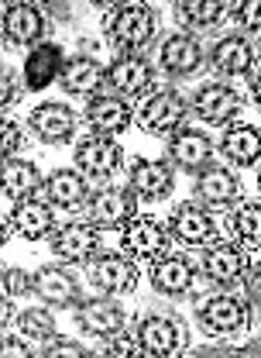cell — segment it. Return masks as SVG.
<instances>
[{
	"label": "cell",
	"mask_w": 261,
	"mask_h": 358,
	"mask_svg": "<svg viewBox=\"0 0 261 358\" xmlns=\"http://www.w3.org/2000/svg\"><path fill=\"white\" fill-rule=\"evenodd\" d=\"M103 35L117 52L141 55L158 35V14L148 3H114L107 14Z\"/></svg>",
	"instance_id": "obj_1"
},
{
	"label": "cell",
	"mask_w": 261,
	"mask_h": 358,
	"mask_svg": "<svg viewBox=\"0 0 261 358\" xmlns=\"http://www.w3.org/2000/svg\"><path fill=\"white\" fill-rule=\"evenodd\" d=\"M189 100L172 87L151 90L137 110V124L141 131L151 134V138H172L179 128H186V117H189Z\"/></svg>",
	"instance_id": "obj_2"
},
{
	"label": "cell",
	"mask_w": 261,
	"mask_h": 358,
	"mask_svg": "<svg viewBox=\"0 0 261 358\" xmlns=\"http://www.w3.org/2000/svg\"><path fill=\"white\" fill-rule=\"evenodd\" d=\"M0 31H3V42L14 45V48H38L42 42H48V14L38 3H7L3 7V17H0Z\"/></svg>",
	"instance_id": "obj_3"
},
{
	"label": "cell",
	"mask_w": 261,
	"mask_h": 358,
	"mask_svg": "<svg viewBox=\"0 0 261 358\" xmlns=\"http://www.w3.org/2000/svg\"><path fill=\"white\" fill-rule=\"evenodd\" d=\"M103 227H96L93 221H73L62 224L48 234V245L52 252L62 259V262H80V266H89L100 252H103Z\"/></svg>",
	"instance_id": "obj_4"
},
{
	"label": "cell",
	"mask_w": 261,
	"mask_h": 358,
	"mask_svg": "<svg viewBox=\"0 0 261 358\" xmlns=\"http://www.w3.org/2000/svg\"><path fill=\"white\" fill-rule=\"evenodd\" d=\"M210 66L223 80H251L255 66H258V48L244 31L220 35L214 48H210Z\"/></svg>",
	"instance_id": "obj_5"
},
{
	"label": "cell",
	"mask_w": 261,
	"mask_h": 358,
	"mask_svg": "<svg viewBox=\"0 0 261 358\" xmlns=\"http://www.w3.org/2000/svg\"><path fill=\"white\" fill-rule=\"evenodd\" d=\"M196 317H200L207 334H237V331L248 327L251 307H248L244 296L217 293V296H207V300L196 303Z\"/></svg>",
	"instance_id": "obj_6"
},
{
	"label": "cell",
	"mask_w": 261,
	"mask_h": 358,
	"mask_svg": "<svg viewBox=\"0 0 261 358\" xmlns=\"http://www.w3.org/2000/svg\"><path fill=\"white\" fill-rule=\"evenodd\" d=\"M155 83V69L144 55H134V52H117L110 62H107V90L117 93V96H148Z\"/></svg>",
	"instance_id": "obj_7"
},
{
	"label": "cell",
	"mask_w": 261,
	"mask_h": 358,
	"mask_svg": "<svg viewBox=\"0 0 261 358\" xmlns=\"http://www.w3.org/2000/svg\"><path fill=\"white\" fill-rule=\"evenodd\" d=\"M73 166L89 179H110L121 166H124V148L114 138L103 134H89L80 138L73 148Z\"/></svg>",
	"instance_id": "obj_8"
},
{
	"label": "cell",
	"mask_w": 261,
	"mask_h": 358,
	"mask_svg": "<svg viewBox=\"0 0 261 358\" xmlns=\"http://www.w3.org/2000/svg\"><path fill=\"white\" fill-rule=\"evenodd\" d=\"M137 345L144 348V355H175L186 348L189 341V331L182 320H175L169 313H148L137 320Z\"/></svg>",
	"instance_id": "obj_9"
},
{
	"label": "cell",
	"mask_w": 261,
	"mask_h": 358,
	"mask_svg": "<svg viewBox=\"0 0 261 358\" xmlns=\"http://www.w3.org/2000/svg\"><path fill=\"white\" fill-rule=\"evenodd\" d=\"M89 282L107 296H128L137 286V266L128 252H100L89 262Z\"/></svg>",
	"instance_id": "obj_10"
},
{
	"label": "cell",
	"mask_w": 261,
	"mask_h": 358,
	"mask_svg": "<svg viewBox=\"0 0 261 358\" xmlns=\"http://www.w3.org/2000/svg\"><path fill=\"white\" fill-rule=\"evenodd\" d=\"M87 210L96 227H124L137 217V193L130 186H114V182L100 186V189H93Z\"/></svg>",
	"instance_id": "obj_11"
},
{
	"label": "cell",
	"mask_w": 261,
	"mask_h": 358,
	"mask_svg": "<svg viewBox=\"0 0 261 358\" xmlns=\"http://www.w3.org/2000/svg\"><path fill=\"white\" fill-rule=\"evenodd\" d=\"M165 227H169L172 241H179L182 248H207L220 238L214 214L200 203H179Z\"/></svg>",
	"instance_id": "obj_12"
},
{
	"label": "cell",
	"mask_w": 261,
	"mask_h": 358,
	"mask_svg": "<svg viewBox=\"0 0 261 358\" xmlns=\"http://www.w3.org/2000/svg\"><path fill=\"white\" fill-rule=\"evenodd\" d=\"M203 62H207V52H203L200 38L189 35V31H172V35H165L162 45H158V66H162L172 80L196 76V73L203 69Z\"/></svg>",
	"instance_id": "obj_13"
},
{
	"label": "cell",
	"mask_w": 261,
	"mask_h": 358,
	"mask_svg": "<svg viewBox=\"0 0 261 358\" xmlns=\"http://www.w3.org/2000/svg\"><path fill=\"white\" fill-rule=\"evenodd\" d=\"M189 110L200 121H207V124H230V121L241 117L244 100H241L237 90L227 87V83H203L189 96Z\"/></svg>",
	"instance_id": "obj_14"
},
{
	"label": "cell",
	"mask_w": 261,
	"mask_h": 358,
	"mask_svg": "<svg viewBox=\"0 0 261 358\" xmlns=\"http://www.w3.org/2000/svg\"><path fill=\"white\" fill-rule=\"evenodd\" d=\"M214 152H217V145L210 141V134L200 131V128H189V124L179 128V131L165 141V155H169L172 169L193 173V176L214 162Z\"/></svg>",
	"instance_id": "obj_15"
},
{
	"label": "cell",
	"mask_w": 261,
	"mask_h": 358,
	"mask_svg": "<svg viewBox=\"0 0 261 358\" xmlns=\"http://www.w3.org/2000/svg\"><path fill=\"white\" fill-rule=\"evenodd\" d=\"M248 266H251V259H248L244 245H237V241H214V245H207V252L200 259L203 279L214 286H237V279L244 275Z\"/></svg>",
	"instance_id": "obj_16"
},
{
	"label": "cell",
	"mask_w": 261,
	"mask_h": 358,
	"mask_svg": "<svg viewBox=\"0 0 261 358\" xmlns=\"http://www.w3.org/2000/svg\"><path fill=\"white\" fill-rule=\"evenodd\" d=\"M28 128L45 145H66V141H73V134L80 128V117H76V110L69 103L45 100L28 114Z\"/></svg>",
	"instance_id": "obj_17"
},
{
	"label": "cell",
	"mask_w": 261,
	"mask_h": 358,
	"mask_svg": "<svg viewBox=\"0 0 261 358\" xmlns=\"http://www.w3.org/2000/svg\"><path fill=\"white\" fill-rule=\"evenodd\" d=\"M169 241H172V234H169V227L165 224H158L155 217H134L121 227V245H124V252H128L130 259H162L165 252H169Z\"/></svg>",
	"instance_id": "obj_18"
},
{
	"label": "cell",
	"mask_w": 261,
	"mask_h": 358,
	"mask_svg": "<svg viewBox=\"0 0 261 358\" xmlns=\"http://www.w3.org/2000/svg\"><path fill=\"white\" fill-rule=\"evenodd\" d=\"M83 117H87L89 131L103 134V138H117V134H124L134 124L130 103L124 96H117V93H96V96H89Z\"/></svg>",
	"instance_id": "obj_19"
},
{
	"label": "cell",
	"mask_w": 261,
	"mask_h": 358,
	"mask_svg": "<svg viewBox=\"0 0 261 358\" xmlns=\"http://www.w3.org/2000/svg\"><path fill=\"white\" fill-rule=\"evenodd\" d=\"M196 272H200V268H196V262H193L189 255H182V252H165L162 259L151 262L148 279H151V289H155V293H162V296H182V293L193 289Z\"/></svg>",
	"instance_id": "obj_20"
},
{
	"label": "cell",
	"mask_w": 261,
	"mask_h": 358,
	"mask_svg": "<svg viewBox=\"0 0 261 358\" xmlns=\"http://www.w3.org/2000/svg\"><path fill=\"white\" fill-rule=\"evenodd\" d=\"M35 296L45 307H76L83 300V289L69 266H42L35 268Z\"/></svg>",
	"instance_id": "obj_21"
},
{
	"label": "cell",
	"mask_w": 261,
	"mask_h": 358,
	"mask_svg": "<svg viewBox=\"0 0 261 358\" xmlns=\"http://www.w3.org/2000/svg\"><path fill=\"white\" fill-rule=\"evenodd\" d=\"M193 193H196V200H200L203 207H230V203L241 200L244 186H241L237 173H230L227 166H214V162H210L207 169L196 173Z\"/></svg>",
	"instance_id": "obj_22"
},
{
	"label": "cell",
	"mask_w": 261,
	"mask_h": 358,
	"mask_svg": "<svg viewBox=\"0 0 261 358\" xmlns=\"http://www.w3.org/2000/svg\"><path fill=\"white\" fill-rule=\"evenodd\" d=\"M66 59L69 55L62 52V45H55V42H42L38 48H31L28 59H24V69H21L24 90L28 93H42L52 83H59V76L66 69Z\"/></svg>",
	"instance_id": "obj_23"
},
{
	"label": "cell",
	"mask_w": 261,
	"mask_h": 358,
	"mask_svg": "<svg viewBox=\"0 0 261 358\" xmlns=\"http://www.w3.org/2000/svg\"><path fill=\"white\" fill-rule=\"evenodd\" d=\"M93 196L89 176H83L76 166L73 169H52L45 176V200L59 210H83Z\"/></svg>",
	"instance_id": "obj_24"
},
{
	"label": "cell",
	"mask_w": 261,
	"mask_h": 358,
	"mask_svg": "<svg viewBox=\"0 0 261 358\" xmlns=\"http://www.w3.org/2000/svg\"><path fill=\"white\" fill-rule=\"evenodd\" d=\"M128 186L144 200H165L175 186L172 162L162 159H134L128 169Z\"/></svg>",
	"instance_id": "obj_25"
},
{
	"label": "cell",
	"mask_w": 261,
	"mask_h": 358,
	"mask_svg": "<svg viewBox=\"0 0 261 358\" xmlns=\"http://www.w3.org/2000/svg\"><path fill=\"white\" fill-rule=\"evenodd\" d=\"M76 320L87 334H96V338H114L128 327V313L121 310L114 300L107 296H89V300H80L76 303Z\"/></svg>",
	"instance_id": "obj_26"
},
{
	"label": "cell",
	"mask_w": 261,
	"mask_h": 358,
	"mask_svg": "<svg viewBox=\"0 0 261 358\" xmlns=\"http://www.w3.org/2000/svg\"><path fill=\"white\" fill-rule=\"evenodd\" d=\"M217 152L237 169H251L261 162V131L255 124H241V121H230L223 134H220Z\"/></svg>",
	"instance_id": "obj_27"
},
{
	"label": "cell",
	"mask_w": 261,
	"mask_h": 358,
	"mask_svg": "<svg viewBox=\"0 0 261 358\" xmlns=\"http://www.w3.org/2000/svg\"><path fill=\"white\" fill-rule=\"evenodd\" d=\"M59 87L66 96H96L100 87H107V66H100L89 55H69Z\"/></svg>",
	"instance_id": "obj_28"
},
{
	"label": "cell",
	"mask_w": 261,
	"mask_h": 358,
	"mask_svg": "<svg viewBox=\"0 0 261 358\" xmlns=\"http://www.w3.org/2000/svg\"><path fill=\"white\" fill-rule=\"evenodd\" d=\"M172 14L179 21V31L200 35V31H214V28L223 24L227 3H217V0H179V3H172Z\"/></svg>",
	"instance_id": "obj_29"
},
{
	"label": "cell",
	"mask_w": 261,
	"mask_h": 358,
	"mask_svg": "<svg viewBox=\"0 0 261 358\" xmlns=\"http://www.w3.org/2000/svg\"><path fill=\"white\" fill-rule=\"evenodd\" d=\"M55 231V207L45 200V196H28L17 203L14 210V234L28 238V241H38L45 234Z\"/></svg>",
	"instance_id": "obj_30"
},
{
	"label": "cell",
	"mask_w": 261,
	"mask_h": 358,
	"mask_svg": "<svg viewBox=\"0 0 261 358\" xmlns=\"http://www.w3.org/2000/svg\"><path fill=\"white\" fill-rule=\"evenodd\" d=\"M3 189H10L17 200H28V196H35L38 189H45V176L38 173V166L35 162H28V159H7L3 162Z\"/></svg>",
	"instance_id": "obj_31"
},
{
	"label": "cell",
	"mask_w": 261,
	"mask_h": 358,
	"mask_svg": "<svg viewBox=\"0 0 261 358\" xmlns=\"http://www.w3.org/2000/svg\"><path fill=\"white\" fill-rule=\"evenodd\" d=\"M230 227L237 234L241 245L248 248H261V200H244L234 207L230 214Z\"/></svg>",
	"instance_id": "obj_32"
},
{
	"label": "cell",
	"mask_w": 261,
	"mask_h": 358,
	"mask_svg": "<svg viewBox=\"0 0 261 358\" xmlns=\"http://www.w3.org/2000/svg\"><path fill=\"white\" fill-rule=\"evenodd\" d=\"M17 331L28 338V341H52L55 338V320H52V313L45 310V307H31V310H21L17 313Z\"/></svg>",
	"instance_id": "obj_33"
},
{
	"label": "cell",
	"mask_w": 261,
	"mask_h": 358,
	"mask_svg": "<svg viewBox=\"0 0 261 358\" xmlns=\"http://www.w3.org/2000/svg\"><path fill=\"white\" fill-rule=\"evenodd\" d=\"M0 289H3V296H10V300L35 293V272H24V268H17V266H7L3 268V275H0Z\"/></svg>",
	"instance_id": "obj_34"
},
{
	"label": "cell",
	"mask_w": 261,
	"mask_h": 358,
	"mask_svg": "<svg viewBox=\"0 0 261 358\" xmlns=\"http://www.w3.org/2000/svg\"><path fill=\"white\" fill-rule=\"evenodd\" d=\"M227 10L244 28V35H261V0H241V3H230Z\"/></svg>",
	"instance_id": "obj_35"
},
{
	"label": "cell",
	"mask_w": 261,
	"mask_h": 358,
	"mask_svg": "<svg viewBox=\"0 0 261 358\" xmlns=\"http://www.w3.org/2000/svg\"><path fill=\"white\" fill-rule=\"evenodd\" d=\"M21 148H24V131L17 128V121L3 117V121H0V159H3V162H7V159H17Z\"/></svg>",
	"instance_id": "obj_36"
},
{
	"label": "cell",
	"mask_w": 261,
	"mask_h": 358,
	"mask_svg": "<svg viewBox=\"0 0 261 358\" xmlns=\"http://www.w3.org/2000/svg\"><path fill=\"white\" fill-rule=\"evenodd\" d=\"M237 282L244 286V289H241V296L248 300V307L261 313V266H255V262H251V266L244 268V275H241Z\"/></svg>",
	"instance_id": "obj_37"
},
{
	"label": "cell",
	"mask_w": 261,
	"mask_h": 358,
	"mask_svg": "<svg viewBox=\"0 0 261 358\" xmlns=\"http://www.w3.org/2000/svg\"><path fill=\"white\" fill-rule=\"evenodd\" d=\"M42 355H59V358H73V355H87V348H80L76 341H66V338H52V341H45L42 345Z\"/></svg>",
	"instance_id": "obj_38"
},
{
	"label": "cell",
	"mask_w": 261,
	"mask_h": 358,
	"mask_svg": "<svg viewBox=\"0 0 261 358\" xmlns=\"http://www.w3.org/2000/svg\"><path fill=\"white\" fill-rule=\"evenodd\" d=\"M107 341H110V345H107L110 355H144V348L137 345V338H128L124 331L114 334V338H107Z\"/></svg>",
	"instance_id": "obj_39"
},
{
	"label": "cell",
	"mask_w": 261,
	"mask_h": 358,
	"mask_svg": "<svg viewBox=\"0 0 261 358\" xmlns=\"http://www.w3.org/2000/svg\"><path fill=\"white\" fill-rule=\"evenodd\" d=\"M14 100H21V87H17V80H14L10 69H0V103H3V110H7Z\"/></svg>",
	"instance_id": "obj_40"
},
{
	"label": "cell",
	"mask_w": 261,
	"mask_h": 358,
	"mask_svg": "<svg viewBox=\"0 0 261 358\" xmlns=\"http://www.w3.org/2000/svg\"><path fill=\"white\" fill-rule=\"evenodd\" d=\"M251 100H255V107H258L261 110V73H255V76H251Z\"/></svg>",
	"instance_id": "obj_41"
},
{
	"label": "cell",
	"mask_w": 261,
	"mask_h": 358,
	"mask_svg": "<svg viewBox=\"0 0 261 358\" xmlns=\"http://www.w3.org/2000/svg\"><path fill=\"white\" fill-rule=\"evenodd\" d=\"M10 317H14V313H10V296H3V303H0V324L10 327Z\"/></svg>",
	"instance_id": "obj_42"
},
{
	"label": "cell",
	"mask_w": 261,
	"mask_h": 358,
	"mask_svg": "<svg viewBox=\"0 0 261 358\" xmlns=\"http://www.w3.org/2000/svg\"><path fill=\"white\" fill-rule=\"evenodd\" d=\"M258 189H261V176H258Z\"/></svg>",
	"instance_id": "obj_43"
}]
</instances>
